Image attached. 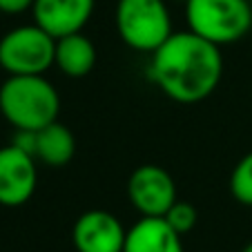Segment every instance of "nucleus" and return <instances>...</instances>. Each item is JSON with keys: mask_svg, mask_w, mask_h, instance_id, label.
Listing matches in <instances>:
<instances>
[{"mask_svg": "<svg viewBox=\"0 0 252 252\" xmlns=\"http://www.w3.org/2000/svg\"><path fill=\"white\" fill-rule=\"evenodd\" d=\"M150 81L170 100L194 105L210 98L223 78V54L219 45L199 33L174 32L150 54Z\"/></svg>", "mask_w": 252, "mask_h": 252, "instance_id": "obj_1", "label": "nucleus"}, {"mask_svg": "<svg viewBox=\"0 0 252 252\" xmlns=\"http://www.w3.org/2000/svg\"><path fill=\"white\" fill-rule=\"evenodd\" d=\"M0 116L14 129L38 132L61 116V94L45 74H18L0 83Z\"/></svg>", "mask_w": 252, "mask_h": 252, "instance_id": "obj_2", "label": "nucleus"}, {"mask_svg": "<svg viewBox=\"0 0 252 252\" xmlns=\"http://www.w3.org/2000/svg\"><path fill=\"white\" fill-rule=\"evenodd\" d=\"M114 25L123 45L148 56L174 33L165 0H116Z\"/></svg>", "mask_w": 252, "mask_h": 252, "instance_id": "obj_3", "label": "nucleus"}, {"mask_svg": "<svg viewBox=\"0 0 252 252\" xmlns=\"http://www.w3.org/2000/svg\"><path fill=\"white\" fill-rule=\"evenodd\" d=\"M188 29L225 47L243 40L252 29V0H186Z\"/></svg>", "mask_w": 252, "mask_h": 252, "instance_id": "obj_4", "label": "nucleus"}, {"mask_svg": "<svg viewBox=\"0 0 252 252\" xmlns=\"http://www.w3.org/2000/svg\"><path fill=\"white\" fill-rule=\"evenodd\" d=\"M56 38L40 25H18L0 36V69L7 76L47 74L54 67Z\"/></svg>", "mask_w": 252, "mask_h": 252, "instance_id": "obj_5", "label": "nucleus"}, {"mask_svg": "<svg viewBox=\"0 0 252 252\" xmlns=\"http://www.w3.org/2000/svg\"><path fill=\"white\" fill-rule=\"evenodd\" d=\"M127 199L141 217H165L179 199V192L165 167L143 163L127 179Z\"/></svg>", "mask_w": 252, "mask_h": 252, "instance_id": "obj_6", "label": "nucleus"}, {"mask_svg": "<svg viewBox=\"0 0 252 252\" xmlns=\"http://www.w3.org/2000/svg\"><path fill=\"white\" fill-rule=\"evenodd\" d=\"M38 188L36 157L9 143L0 148V205L20 208L29 203Z\"/></svg>", "mask_w": 252, "mask_h": 252, "instance_id": "obj_7", "label": "nucleus"}, {"mask_svg": "<svg viewBox=\"0 0 252 252\" xmlns=\"http://www.w3.org/2000/svg\"><path fill=\"white\" fill-rule=\"evenodd\" d=\"M127 230L114 212L103 208L85 210L71 225L76 252H123Z\"/></svg>", "mask_w": 252, "mask_h": 252, "instance_id": "obj_8", "label": "nucleus"}, {"mask_svg": "<svg viewBox=\"0 0 252 252\" xmlns=\"http://www.w3.org/2000/svg\"><path fill=\"white\" fill-rule=\"evenodd\" d=\"M96 9V0H33L32 16L54 38L78 33L87 27Z\"/></svg>", "mask_w": 252, "mask_h": 252, "instance_id": "obj_9", "label": "nucleus"}, {"mask_svg": "<svg viewBox=\"0 0 252 252\" xmlns=\"http://www.w3.org/2000/svg\"><path fill=\"white\" fill-rule=\"evenodd\" d=\"M123 252H186L183 237L163 217H141L127 230Z\"/></svg>", "mask_w": 252, "mask_h": 252, "instance_id": "obj_10", "label": "nucleus"}, {"mask_svg": "<svg viewBox=\"0 0 252 252\" xmlns=\"http://www.w3.org/2000/svg\"><path fill=\"white\" fill-rule=\"evenodd\" d=\"M98 61V52L92 38H87L83 32L69 33L56 38V56H54V67L67 78H85L92 74Z\"/></svg>", "mask_w": 252, "mask_h": 252, "instance_id": "obj_11", "label": "nucleus"}, {"mask_svg": "<svg viewBox=\"0 0 252 252\" xmlns=\"http://www.w3.org/2000/svg\"><path fill=\"white\" fill-rule=\"evenodd\" d=\"M36 161L47 167H65L76 157V136L61 121H54L47 127L36 132Z\"/></svg>", "mask_w": 252, "mask_h": 252, "instance_id": "obj_12", "label": "nucleus"}, {"mask_svg": "<svg viewBox=\"0 0 252 252\" xmlns=\"http://www.w3.org/2000/svg\"><path fill=\"white\" fill-rule=\"evenodd\" d=\"M230 194L237 203L252 208V152L239 158L230 174Z\"/></svg>", "mask_w": 252, "mask_h": 252, "instance_id": "obj_13", "label": "nucleus"}, {"mask_svg": "<svg viewBox=\"0 0 252 252\" xmlns=\"http://www.w3.org/2000/svg\"><path fill=\"white\" fill-rule=\"evenodd\" d=\"M163 219L183 237V234L192 232V230L196 228V223H199V212H196V208L190 203V201L176 199V203L167 210V214Z\"/></svg>", "mask_w": 252, "mask_h": 252, "instance_id": "obj_14", "label": "nucleus"}, {"mask_svg": "<svg viewBox=\"0 0 252 252\" xmlns=\"http://www.w3.org/2000/svg\"><path fill=\"white\" fill-rule=\"evenodd\" d=\"M33 0H0V14L18 16L25 11H32Z\"/></svg>", "mask_w": 252, "mask_h": 252, "instance_id": "obj_15", "label": "nucleus"}, {"mask_svg": "<svg viewBox=\"0 0 252 252\" xmlns=\"http://www.w3.org/2000/svg\"><path fill=\"white\" fill-rule=\"evenodd\" d=\"M241 252H252V241L250 243H246V246H243V250Z\"/></svg>", "mask_w": 252, "mask_h": 252, "instance_id": "obj_16", "label": "nucleus"}, {"mask_svg": "<svg viewBox=\"0 0 252 252\" xmlns=\"http://www.w3.org/2000/svg\"><path fill=\"white\" fill-rule=\"evenodd\" d=\"M181 2H186V0H181Z\"/></svg>", "mask_w": 252, "mask_h": 252, "instance_id": "obj_17", "label": "nucleus"}]
</instances>
